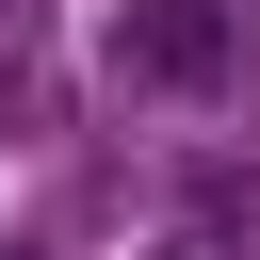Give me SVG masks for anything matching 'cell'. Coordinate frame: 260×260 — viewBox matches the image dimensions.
Masks as SVG:
<instances>
[{
    "mask_svg": "<svg viewBox=\"0 0 260 260\" xmlns=\"http://www.w3.org/2000/svg\"><path fill=\"white\" fill-rule=\"evenodd\" d=\"M195 228H260V179L244 162H195Z\"/></svg>",
    "mask_w": 260,
    "mask_h": 260,
    "instance_id": "7a4b0ae2",
    "label": "cell"
},
{
    "mask_svg": "<svg viewBox=\"0 0 260 260\" xmlns=\"http://www.w3.org/2000/svg\"><path fill=\"white\" fill-rule=\"evenodd\" d=\"M244 0H114V81L130 98H228Z\"/></svg>",
    "mask_w": 260,
    "mask_h": 260,
    "instance_id": "6da1fadb",
    "label": "cell"
},
{
    "mask_svg": "<svg viewBox=\"0 0 260 260\" xmlns=\"http://www.w3.org/2000/svg\"><path fill=\"white\" fill-rule=\"evenodd\" d=\"M146 260H211V244H146Z\"/></svg>",
    "mask_w": 260,
    "mask_h": 260,
    "instance_id": "3957f363",
    "label": "cell"
}]
</instances>
